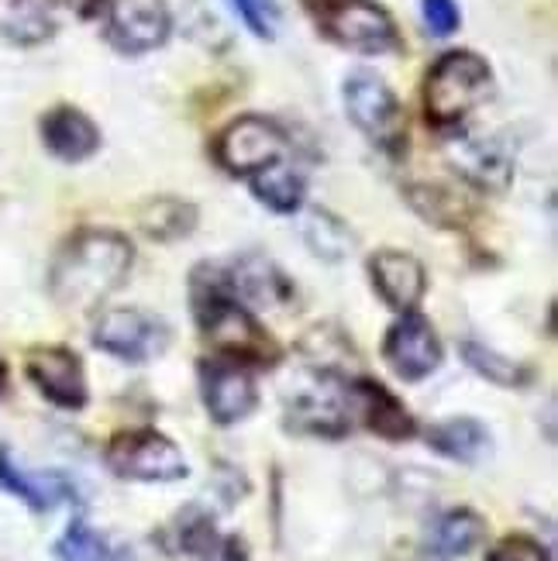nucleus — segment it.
Instances as JSON below:
<instances>
[{
  "label": "nucleus",
  "mask_w": 558,
  "mask_h": 561,
  "mask_svg": "<svg viewBox=\"0 0 558 561\" xmlns=\"http://www.w3.org/2000/svg\"><path fill=\"white\" fill-rule=\"evenodd\" d=\"M300 234H304V245L318 255L321 262H345L355 249V238L349 231V225L342 221V217H334L331 210L324 207H314L304 214L300 221Z\"/></svg>",
  "instance_id": "nucleus-22"
},
{
  "label": "nucleus",
  "mask_w": 558,
  "mask_h": 561,
  "mask_svg": "<svg viewBox=\"0 0 558 561\" xmlns=\"http://www.w3.org/2000/svg\"><path fill=\"white\" fill-rule=\"evenodd\" d=\"M132 241L117 231H80L53 265V297L66 307H93L132 273Z\"/></svg>",
  "instance_id": "nucleus-1"
},
{
  "label": "nucleus",
  "mask_w": 558,
  "mask_h": 561,
  "mask_svg": "<svg viewBox=\"0 0 558 561\" xmlns=\"http://www.w3.org/2000/svg\"><path fill=\"white\" fill-rule=\"evenodd\" d=\"M286 135L259 114H246L217 135L214 156L235 176H255L262 169L283 162Z\"/></svg>",
  "instance_id": "nucleus-6"
},
{
  "label": "nucleus",
  "mask_w": 558,
  "mask_h": 561,
  "mask_svg": "<svg viewBox=\"0 0 558 561\" xmlns=\"http://www.w3.org/2000/svg\"><path fill=\"white\" fill-rule=\"evenodd\" d=\"M463 358H466V365L472 373H479L482 379H490V382H497L503 389H521L531 379V373L524 369L521 362L506 358V355H500V352H493L487 345H476V341H466Z\"/></svg>",
  "instance_id": "nucleus-27"
},
{
  "label": "nucleus",
  "mask_w": 558,
  "mask_h": 561,
  "mask_svg": "<svg viewBox=\"0 0 558 561\" xmlns=\"http://www.w3.org/2000/svg\"><path fill=\"white\" fill-rule=\"evenodd\" d=\"M169 341H173V331L162 321V317L138 310V307H121V310H107L93 328V345L121 358V362H152L159 358Z\"/></svg>",
  "instance_id": "nucleus-5"
},
{
  "label": "nucleus",
  "mask_w": 558,
  "mask_h": 561,
  "mask_svg": "<svg viewBox=\"0 0 558 561\" xmlns=\"http://www.w3.org/2000/svg\"><path fill=\"white\" fill-rule=\"evenodd\" d=\"M0 382H4V365H0Z\"/></svg>",
  "instance_id": "nucleus-31"
},
{
  "label": "nucleus",
  "mask_w": 558,
  "mask_h": 561,
  "mask_svg": "<svg viewBox=\"0 0 558 561\" xmlns=\"http://www.w3.org/2000/svg\"><path fill=\"white\" fill-rule=\"evenodd\" d=\"M231 289L238 300H249L255 307H280L294 297V286L280 273V265H273L262 255H249L238 262V270L231 276Z\"/></svg>",
  "instance_id": "nucleus-21"
},
{
  "label": "nucleus",
  "mask_w": 558,
  "mask_h": 561,
  "mask_svg": "<svg viewBox=\"0 0 558 561\" xmlns=\"http://www.w3.org/2000/svg\"><path fill=\"white\" fill-rule=\"evenodd\" d=\"M45 149L62 162H83L101 149V131L77 107H56L42 117Z\"/></svg>",
  "instance_id": "nucleus-17"
},
{
  "label": "nucleus",
  "mask_w": 558,
  "mask_h": 561,
  "mask_svg": "<svg viewBox=\"0 0 558 561\" xmlns=\"http://www.w3.org/2000/svg\"><path fill=\"white\" fill-rule=\"evenodd\" d=\"M201 393L210 421L221 427L252 417V410L259 407L255 376L235 358H217L201 365Z\"/></svg>",
  "instance_id": "nucleus-9"
},
{
  "label": "nucleus",
  "mask_w": 558,
  "mask_h": 561,
  "mask_svg": "<svg viewBox=\"0 0 558 561\" xmlns=\"http://www.w3.org/2000/svg\"><path fill=\"white\" fill-rule=\"evenodd\" d=\"M442 341L434 334L431 321L421 313H400V321L383 337V358L403 382H421L442 365Z\"/></svg>",
  "instance_id": "nucleus-10"
},
{
  "label": "nucleus",
  "mask_w": 558,
  "mask_h": 561,
  "mask_svg": "<svg viewBox=\"0 0 558 561\" xmlns=\"http://www.w3.org/2000/svg\"><path fill=\"white\" fill-rule=\"evenodd\" d=\"M452 165L469 183L487 190H503L511 183V159H506V152L497 141L487 138H458L452 145Z\"/></svg>",
  "instance_id": "nucleus-19"
},
{
  "label": "nucleus",
  "mask_w": 558,
  "mask_h": 561,
  "mask_svg": "<svg viewBox=\"0 0 558 561\" xmlns=\"http://www.w3.org/2000/svg\"><path fill=\"white\" fill-rule=\"evenodd\" d=\"M107 466L132 482H180L190 476L180 445L156 427L117 431L107 445Z\"/></svg>",
  "instance_id": "nucleus-4"
},
{
  "label": "nucleus",
  "mask_w": 558,
  "mask_h": 561,
  "mask_svg": "<svg viewBox=\"0 0 558 561\" xmlns=\"http://www.w3.org/2000/svg\"><path fill=\"white\" fill-rule=\"evenodd\" d=\"M424 437L431 451H439L448 461H458V466H479V461H487L493 455L490 427L476 417H448L428 427Z\"/></svg>",
  "instance_id": "nucleus-18"
},
{
  "label": "nucleus",
  "mask_w": 558,
  "mask_h": 561,
  "mask_svg": "<svg viewBox=\"0 0 558 561\" xmlns=\"http://www.w3.org/2000/svg\"><path fill=\"white\" fill-rule=\"evenodd\" d=\"M241 21L249 24V32L259 38H276L280 28V8L276 0H231Z\"/></svg>",
  "instance_id": "nucleus-28"
},
{
  "label": "nucleus",
  "mask_w": 558,
  "mask_h": 561,
  "mask_svg": "<svg viewBox=\"0 0 558 561\" xmlns=\"http://www.w3.org/2000/svg\"><path fill=\"white\" fill-rule=\"evenodd\" d=\"M349 403L362 413L366 427L386 437V442H407V437L418 431L407 407L383 382H373V379L349 382Z\"/></svg>",
  "instance_id": "nucleus-14"
},
{
  "label": "nucleus",
  "mask_w": 558,
  "mask_h": 561,
  "mask_svg": "<svg viewBox=\"0 0 558 561\" xmlns=\"http://www.w3.org/2000/svg\"><path fill=\"white\" fill-rule=\"evenodd\" d=\"M490 90H493V72L487 59H479L476 53H448L428 72V87H424L428 117L439 128L463 125L476 107L487 104Z\"/></svg>",
  "instance_id": "nucleus-3"
},
{
  "label": "nucleus",
  "mask_w": 558,
  "mask_h": 561,
  "mask_svg": "<svg viewBox=\"0 0 558 561\" xmlns=\"http://www.w3.org/2000/svg\"><path fill=\"white\" fill-rule=\"evenodd\" d=\"M482 541H487V520L469 506L448 510V514H442L439 524H434V548L445 558H466Z\"/></svg>",
  "instance_id": "nucleus-23"
},
{
  "label": "nucleus",
  "mask_w": 558,
  "mask_h": 561,
  "mask_svg": "<svg viewBox=\"0 0 558 561\" xmlns=\"http://www.w3.org/2000/svg\"><path fill=\"white\" fill-rule=\"evenodd\" d=\"M345 111L352 125L383 149H397L403 138V111L397 93L373 72H352L345 80Z\"/></svg>",
  "instance_id": "nucleus-7"
},
{
  "label": "nucleus",
  "mask_w": 558,
  "mask_h": 561,
  "mask_svg": "<svg viewBox=\"0 0 558 561\" xmlns=\"http://www.w3.org/2000/svg\"><path fill=\"white\" fill-rule=\"evenodd\" d=\"M59 28L56 0H0V35L18 45H38Z\"/></svg>",
  "instance_id": "nucleus-20"
},
{
  "label": "nucleus",
  "mask_w": 558,
  "mask_h": 561,
  "mask_svg": "<svg viewBox=\"0 0 558 561\" xmlns=\"http://www.w3.org/2000/svg\"><path fill=\"white\" fill-rule=\"evenodd\" d=\"M252 193L270 207L273 214H297L300 204H304V176L294 173L289 165L276 162L270 169H262V173L252 176Z\"/></svg>",
  "instance_id": "nucleus-25"
},
{
  "label": "nucleus",
  "mask_w": 558,
  "mask_h": 561,
  "mask_svg": "<svg viewBox=\"0 0 558 561\" xmlns=\"http://www.w3.org/2000/svg\"><path fill=\"white\" fill-rule=\"evenodd\" d=\"M176 548L190 561H249V548L238 534H221L214 527V517L204 510L190 506L176 520Z\"/></svg>",
  "instance_id": "nucleus-15"
},
{
  "label": "nucleus",
  "mask_w": 558,
  "mask_h": 561,
  "mask_svg": "<svg viewBox=\"0 0 558 561\" xmlns=\"http://www.w3.org/2000/svg\"><path fill=\"white\" fill-rule=\"evenodd\" d=\"M56 558L59 561H132L125 548H117L101 530H93L87 520H72L62 538L56 541Z\"/></svg>",
  "instance_id": "nucleus-24"
},
{
  "label": "nucleus",
  "mask_w": 558,
  "mask_h": 561,
  "mask_svg": "<svg viewBox=\"0 0 558 561\" xmlns=\"http://www.w3.org/2000/svg\"><path fill=\"white\" fill-rule=\"evenodd\" d=\"M193 286V313H197L201 331L235 362H273L276 345L265 328L235 297L231 279L210 265H201L190 279Z\"/></svg>",
  "instance_id": "nucleus-2"
},
{
  "label": "nucleus",
  "mask_w": 558,
  "mask_h": 561,
  "mask_svg": "<svg viewBox=\"0 0 558 561\" xmlns=\"http://www.w3.org/2000/svg\"><path fill=\"white\" fill-rule=\"evenodd\" d=\"M29 379L35 382L38 393L56 403L62 410H80L87 407V376H83V362L77 352H69L62 345H48L35 348L29 355Z\"/></svg>",
  "instance_id": "nucleus-12"
},
{
  "label": "nucleus",
  "mask_w": 558,
  "mask_h": 561,
  "mask_svg": "<svg viewBox=\"0 0 558 561\" xmlns=\"http://www.w3.org/2000/svg\"><path fill=\"white\" fill-rule=\"evenodd\" d=\"M138 225L156 241H176V238H186L193 231V225H197V210H193V204L162 197V201H152L138 214Z\"/></svg>",
  "instance_id": "nucleus-26"
},
{
  "label": "nucleus",
  "mask_w": 558,
  "mask_h": 561,
  "mask_svg": "<svg viewBox=\"0 0 558 561\" xmlns=\"http://www.w3.org/2000/svg\"><path fill=\"white\" fill-rule=\"evenodd\" d=\"M421 4H424V21H428L431 35L445 38L463 24V14H458L455 0H421Z\"/></svg>",
  "instance_id": "nucleus-30"
},
{
  "label": "nucleus",
  "mask_w": 558,
  "mask_h": 561,
  "mask_svg": "<svg viewBox=\"0 0 558 561\" xmlns=\"http://www.w3.org/2000/svg\"><path fill=\"white\" fill-rule=\"evenodd\" d=\"M328 38L352 48V53L383 56L397 48V24L373 0H338L321 18Z\"/></svg>",
  "instance_id": "nucleus-8"
},
{
  "label": "nucleus",
  "mask_w": 558,
  "mask_h": 561,
  "mask_svg": "<svg viewBox=\"0 0 558 561\" xmlns=\"http://www.w3.org/2000/svg\"><path fill=\"white\" fill-rule=\"evenodd\" d=\"M0 490H8L21 503L38 510V514H45V510H53L59 503L77 500V485L62 472H32L18 466L8 451H0Z\"/></svg>",
  "instance_id": "nucleus-16"
},
{
  "label": "nucleus",
  "mask_w": 558,
  "mask_h": 561,
  "mask_svg": "<svg viewBox=\"0 0 558 561\" xmlns=\"http://www.w3.org/2000/svg\"><path fill=\"white\" fill-rule=\"evenodd\" d=\"M173 18L166 0H114L107 14V38L128 56L152 53L169 38Z\"/></svg>",
  "instance_id": "nucleus-11"
},
{
  "label": "nucleus",
  "mask_w": 558,
  "mask_h": 561,
  "mask_svg": "<svg viewBox=\"0 0 558 561\" xmlns=\"http://www.w3.org/2000/svg\"><path fill=\"white\" fill-rule=\"evenodd\" d=\"M487 561H551V554L542 541L527 538V534H511L487 554Z\"/></svg>",
  "instance_id": "nucleus-29"
},
{
  "label": "nucleus",
  "mask_w": 558,
  "mask_h": 561,
  "mask_svg": "<svg viewBox=\"0 0 558 561\" xmlns=\"http://www.w3.org/2000/svg\"><path fill=\"white\" fill-rule=\"evenodd\" d=\"M369 273H373L379 297L400 313L414 310L424 297V289H428L424 265L407 252H394V249L376 252L369 259Z\"/></svg>",
  "instance_id": "nucleus-13"
}]
</instances>
